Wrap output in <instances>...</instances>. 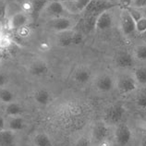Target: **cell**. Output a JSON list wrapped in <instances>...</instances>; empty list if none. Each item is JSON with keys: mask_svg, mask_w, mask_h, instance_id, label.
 <instances>
[{"mask_svg": "<svg viewBox=\"0 0 146 146\" xmlns=\"http://www.w3.org/2000/svg\"><path fill=\"white\" fill-rule=\"evenodd\" d=\"M126 114V108L122 105L117 104L109 106L106 110L105 117L107 124L117 125L119 124Z\"/></svg>", "mask_w": 146, "mask_h": 146, "instance_id": "1", "label": "cell"}, {"mask_svg": "<svg viewBox=\"0 0 146 146\" xmlns=\"http://www.w3.org/2000/svg\"><path fill=\"white\" fill-rule=\"evenodd\" d=\"M48 27L56 33L68 32L71 31V29L74 26V21L71 19L68 18L66 16L64 17H58V18H52L48 21Z\"/></svg>", "mask_w": 146, "mask_h": 146, "instance_id": "2", "label": "cell"}, {"mask_svg": "<svg viewBox=\"0 0 146 146\" xmlns=\"http://www.w3.org/2000/svg\"><path fill=\"white\" fill-rule=\"evenodd\" d=\"M112 7H114V4L108 0H91L84 11L88 16H98L104 11L109 10Z\"/></svg>", "mask_w": 146, "mask_h": 146, "instance_id": "3", "label": "cell"}, {"mask_svg": "<svg viewBox=\"0 0 146 146\" xmlns=\"http://www.w3.org/2000/svg\"><path fill=\"white\" fill-rule=\"evenodd\" d=\"M115 140L120 146L128 145L132 139V131L130 128L126 124H117L114 132Z\"/></svg>", "mask_w": 146, "mask_h": 146, "instance_id": "4", "label": "cell"}, {"mask_svg": "<svg viewBox=\"0 0 146 146\" xmlns=\"http://www.w3.org/2000/svg\"><path fill=\"white\" fill-rule=\"evenodd\" d=\"M82 40V34L76 33L72 31L57 33V44L59 46L66 47L71 44H79Z\"/></svg>", "mask_w": 146, "mask_h": 146, "instance_id": "5", "label": "cell"}, {"mask_svg": "<svg viewBox=\"0 0 146 146\" xmlns=\"http://www.w3.org/2000/svg\"><path fill=\"white\" fill-rule=\"evenodd\" d=\"M120 27L125 36H130L136 32V22L128 9L123 10L121 13Z\"/></svg>", "mask_w": 146, "mask_h": 146, "instance_id": "6", "label": "cell"}, {"mask_svg": "<svg viewBox=\"0 0 146 146\" xmlns=\"http://www.w3.org/2000/svg\"><path fill=\"white\" fill-rule=\"evenodd\" d=\"M29 22L30 18L28 14L21 10L15 13L9 19L7 28H9V30H20L22 27L26 26Z\"/></svg>", "mask_w": 146, "mask_h": 146, "instance_id": "7", "label": "cell"}, {"mask_svg": "<svg viewBox=\"0 0 146 146\" xmlns=\"http://www.w3.org/2000/svg\"><path fill=\"white\" fill-rule=\"evenodd\" d=\"M138 83L133 77L123 75L117 80V89L123 94H128L137 89Z\"/></svg>", "mask_w": 146, "mask_h": 146, "instance_id": "8", "label": "cell"}, {"mask_svg": "<svg viewBox=\"0 0 146 146\" xmlns=\"http://www.w3.org/2000/svg\"><path fill=\"white\" fill-rule=\"evenodd\" d=\"M44 11L52 18L64 17L65 14L68 12L63 3L56 1V0H52V1L47 2Z\"/></svg>", "mask_w": 146, "mask_h": 146, "instance_id": "9", "label": "cell"}, {"mask_svg": "<svg viewBox=\"0 0 146 146\" xmlns=\"http://www.w3.org/2000/svg\"><path fill=\"white\" fill-rule=\"evenodd\" d=\"M113 25V16L112 13L108 10L104 11L96 17L94 29L96 31H106L110 29Z\"/></svg>", "mask_w": 146, "mask_h": 146, "instance_id": "10", "label": "cell"}, {"mask_svg": "<svg viewBox=\"0 0 146 146\" xmlns=\"http://www.w3.org/2000/svg\"><path fill=\"white\" fill-rule=\"evenodd\" d=\"M109 134V128L106 123L105 122H98L96 123L92 130V136L94 141L97 143H101L103 141H106L107 136Z\"/></svg>", "mask_w": 146, "mask_h": 146, "instance_id": "11", "label": "cell"}, {"mask_svg": "<svg viewBox=\"0 0 146 146\" xmlns=\"http://www.w3.org/2000/svg\"><path fill=\"white\" fill-rule=\"evenodd\" d=\"M95 86L97 90L102 93H108L114 88V80L112 77L108 75H102L96 80Z\"/></svg>", "mask_w": 146, "mask_h": 146, "instance_id": "12", "label": "cell"}, {"mask_svg": "<svg viewBox=\"0 0 146 146\" xmlns=\"http://www.w3.org/2000/svg\"><path fill=\"white\" fill-rule=\"evenodd\" d=\"M16 141V132L9 129H5L0 131V146H15Z\"/></svg>", "mask_w": 146, "mask_h": 146, "instance_id": "13", "label": "cell"}, {"mask_svg": "<svg viewBox=\"0 0 146 146\" xmlns=\"http://www.w3.org/2000/svg\"><path fill=\"white\" fill-rule=\"evenodd\" d=\"M116 65L121 68H129L134 65L133 57L129 53H119L116 57Z\"/></svg>", "mask_w": 146, "mask_h": 146, "instance_id": "14", "label": "cell"}, {"mask_svg": "<svg viewBox=\"0 0 146 146\" xmlns=\"http://www.w3.org/2000/svg\"><path fill=\"white\" fill-rule=\"evenodd\" d=\"M29 70L32 75L42 76V75H44L45 73L47 72L48 68L45 62L38 60V61H35V62H33V64H31Z\"/></svg>", "mask_w": 146, "mask_h": 146, "instance_id": "15", "label": "cell"}, {"mask_svg": "<svg viewBox=\"0 0 146 146\" xmlns=\"http://www.w3.org/2000/svg\"><path fill=\"white\" fill-rule=\"evenodd\" d=\"M24 127H25L24 120L21 116L11 117L9 118V120L7 121V129L12 130L14 132L21 131V130L24 129Z\"/></svg>", "mask_w": 146, "mask_h": 146, "instance_id": "16", "label": "cell"}, {"mask_svg": "<svg viewBox=\"0 0 146 146\" xmlns=\"http://www.w3.org/2000/svg\"><path fill=\"white\" fill-rule=\"evenodd\" d=\"M91 76H92V73L90 70H88L86 68H80L75 72L74 80L78 83L84 84L91 80Z\"/></svg>", "mask_w": 146, "mask_h": 146, "instance_id": "17", "label": "cell"}, {"mask_svg": "<svg viewBox=\"0 0 146 146\" xmlns=\"http://www.w3.org/2000/svg\"><path fill=\"white\" fill-rule=\"evenodd\" d=\"M23 112V109L21 105H19L16 102H11L9 104H7L5 107V113L7 116L9 117H18L21 116Z\"/></svg>", "mask_w": 146, "mask_h": 146, "instance_id": "18", "label": "cell"}, {"mask_svg": "<svg viewBox=\"0 0 146 146\" xmlns=\"http://www.w3.org/2000/svg\"><path fill=\"white\" fill-rule=\"evenodd\" d=\"M34 100L37 104H39L41 106H45L50 103L52 100L51 94L46 90H39L34 94Z\"/></svg>", "mask_w": 146, "mask_h": 146, "instance_id": "19", "label": "cell"}, {"mask_svg": "<svg viewBox=\"0 0 146 146\" xmlns=\"http://www.w3.org/2000/svg\"><path fill=\"white\" fill-rule=\"evenodd\" d=\"M33 143L35 146H53L50 137L45 133H37L33 138Z\"/></svg>", "mask_w": 146, "mask_h": 146, "instance_id": "20", "label": "cell"}, {"mask_svg": "<svg viewBox=\"0 0 146 146\" xmlns=\"http://www.w3.org/2000/svg\"><path fill=\"white\" fill-rule=\"evenodd\" d=\"M72 5V12L80 13L83 12L87 6L89 5V3L91 2V0H70V1Z\"/></svg>", "mask_w": 146, "mask_h": 146, "instance_id": "21", "label": "cell"}, {"mask_svg": "<svg viewBox=\"0 0 146 146\" xmlns=\"http://www.w3.org/2000/svg\"><path fill=\"white\" fill-rule=\"evenodd\" d=\"M15 95L9 89L6 88H0V102L1 104H9L11 102H14Z\"/></svg>", "mask_w": 146, "mask_h": 146, "instance_id": "22", "label": "cell"}, {"mask_svg": "<svg viewBox=\"0 0 146 146\" xmlns=\"http://www.w3.org/2000/svg\"><path fill=\"white\" fill-rule=\"evenodd\" d=\"M134 79L138 84L145 85L146 84V67L137 68L134 71Z\"/></svg>", "mask_w": 146, "mask_h": 146, "instance_id": "23", "label": "cell"}, {"mask_svg": "<svg viewBox=\"0 0 146 146\" xmlns=\"http://www.w3.org/2000/svg\"><path fill=\"white\" fill-rule=\"evenodd\" d=\"M46 4H47V0H33L32 3L33 11L36 14L42 12V11H44Z\"/></svg>", "mask_w": 146, "mask_h": 146, "instance_id": "24", "label": "cell"}, {"mask_svg": "<svg viewBox=\"0 0 146 146\" xmlns=\"http://www.w3.org/2000/svg\"><path fill=\"white\" fill-rule=\"evenodd\" d=\"M11 44H12V41L9 34L4 32H0V49L3 50L9 47Z\"/></svg>", "mask_w": 146, "mask_h": 146, "instance_id": "25", "label": "cell"}, {"mask_svg": "<svg viewBox=\"0 0 146 146\" xmlns=\"http://www.w3.org/2000/svg\"><path fill=\"white\" fill-rule=\"evenodd\" d=\"M135 56L141 61H146V44L138 45L135 48Z\"/></svg>", "mask_w": 146, "mask_h": 146, "instance_id": "26", "label": "cell"}, {"mask_svg": "<svg viewBox=\"0 0 146 146\" xmlns=\"http://www.w3.org/2000/svg\"><path fill=\"white\" fill-rule=\"evenodd\" d=\"M135 22H136V32H138L141 34L143 32H145L146 31V17L145 16H143Z\"/></svg>", "mask_w": 146, "mask_h": 146, "instance_id": "27", "label": "cell"}, {"mask_svg": "<svg viewBox=\"0 0 146 146\" xmlns=\"http://www.w3.org/2000/svg\"><path fill=\"white\" fill-rule=\"evenodd\" d=\"M137 106L143 109H146V91L141 93L136 99Z\"/></svg>", "mask_w": 146, "mask_h": 146, "instance_id": "28", "label": "cell"}, {"mask_svg": "<svg viewBox=\"0 0 146 146\" xmlns=\"http://www.w3.org/2000/svg\"><path fill=\"white\" fill-rule=\"evenodd\" d=\"M133 9H146V0H133L131 3Z\"/></svg>", "mask_w": 146, "mask_h": 146, "instance_id": "29", "label": "cell"}, {"mask_svg": "<svg viewBox=\"0 0 146 146\" xmlns=\"http://www.w3.org/2000/svg\"><path fill=\"white\" fill-rule=\"evenodd\" d=\"M7 83V77L4 73H0V88H3Z\"/></svg>", "mask_w": 146, "mask_h": 146, "instance_id": "30", "label": "cell"}, {"mask_svg": "<svg viewBox=\"0 0 146 146\" xmlns=\"http://www.w3.org/2000/svg\"><path fill=\"white\" fill-rule=\"evenodd\" d=\"M18 31H19V32H20L21 36H22V37H26V36H28V35H29V33H30V31L26 28V26L22 27V28H21L20 30H18Z\"/></svg>", "mask_w": 146, "mask_h": 146, "instance_id": "31", "label": "cell"}, {"mask_svg": "<svg viewBox=\"0 0 146 146\" xmlns=\"http://www.w3.org/2000/svg\"><path fill=\"white\" fill-rule=\"evenodd\" d=\"M6 9H7V6L0 3V17L6 16Z\"/></svg>", "mask_w": 146, "mask_h": 146, "instance_id": "32", "label": "cell"}, {"mask_svg": "<svg viewBox=\"0 0 146 146\" xmlns=\"http://www.w3.org/2000/svg\"><path fill=\"white\" fill-rule=\"evenodd\" d=\"M5 126H6V120L2 116H0V131L3 129H5Z\"/></svg>", "mask_w": 146, "mask_h": 146, "instance_id": "33", "label": "cell"}, {"mask_svg": "<svg viewBox=\"0 0 146 146\" xmlns=\"http://www.w3.org/2000/svg\"><path fill=\"white\" fill-rule=\"evenodd\" d=\"M98 146H111V144L106 140V141H101V143H98Z\"/></svg>", "mask_w": 146, "mask_h": 146, "instance_id": "34", "label": "cell"}, {"mask_svg": "<svg viewBox=\"0 0 146 146\" xmlns=\"http://www.w3.org/2000/svg\"><path fill=\"white\" fill-rule=\"evenodd\" d=\"M141 146H146V135H144L143 138H141Z\"/></svg>", "mask_w": 146, "mask_h": 146, "instance_id": "35", "label": "cell"}, {"mask_svg": "<svg viewBox=\"0 0 146 146\" xmlns=\"http://www.w3.org/2000/svg\"><path fill=\"white\" fill-rule=\"evenodd\" d=\"M56 1H58V2H61V3H68V2H70V0H56Z\"/></svg>", "mask_w": 146, "mask_h": 146, "instance_id": "36", "label": "cell"}, {"mask_svg": "<svg viewBox=\"0 0 146 146\" xmlns=\"http://www.w3.org/2000/svg\"><path fill=\"white\" fill-rule=\"evenodd\" d=\"M2 59H3V50L0 49V62L2 61Z\"/></svg>", "mask_w": 146, "mask_h": 146, "instance_id": "37", "label": "cell"}, {"mask_svg": "<svg viewBox=\"0 0 146 146\" xmlns=\"http://www.w3.org/2000/svg\"><path fill=\"white\" fill-rule=\"evenodd\" d=\"M141 35H143V37L146 40V31H145V32H143V33H141Z\"/></svg>", "mask_w": 146, "mask_h": 146, "instance_id": "38", "label": "cell"}, {"mask_svg": "<svg viewBox=\"0 0 146 146\" xmlns=\"http://www.w3.org/2000/svg\"><path fill=\"white\" fill-rule=\"evenodd\" d=\"M118 1H120V2H122V1H125V0H118Z\"/></svg>", "mask_w": 146, "mask_h": 146, "instance_id": "39", "label": "cell"}, {"mask_svg": "<svg viewBox=\"0 0 146 146\" xmlns=\"http://www.w3.org/2000/svg\"><path fill=\"white\" fill-rule=\"evenodd\" d=\"M145 17H146V10H145Z\"/></svg>", "mask_w": 146, "mask_h": 146, "instance_id": "40", "label": "cell"}, {"mask_svg": "<svg viewBox=\"0 0 146 146\" xmlns=\"http://www.w3.org/2000/svg\"><path fill=\"white\" fill-rule=\"evenodd\" d=\"M0 106H1V102H0Z\"/></svg>", "mask_w": 146, "mask_h": 146, "instance_id": "41", "label": "cell"}, {"mask_svg": "<svg viewBox=\"0 0 146 146\" xmlns=\"http://www.w3.org/2000/svg\"><path fill=\"white\" fill-rule=\"evenodd\" d=\"M131 1H133V0H131Z\"/></svg>", "mask_w": 146, "mask_h": 146, "instance_id": "42", "label": "cell"}]
</instances>
